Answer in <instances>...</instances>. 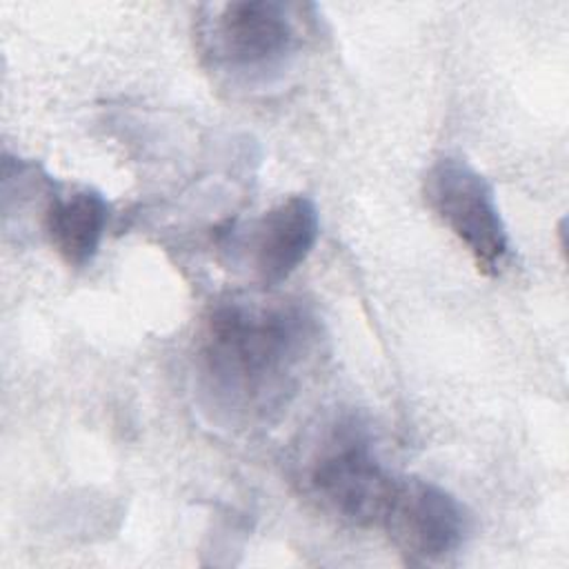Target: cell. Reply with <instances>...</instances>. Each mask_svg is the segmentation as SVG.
I'll use <instances>...</instances> for the list:
<instances>
[{
  "label": "cell",
  "instance_id": "cell-1",
  "mask_svg": "<svg viewBox=\"0 0 569 569\" xmlns=\"http://www.w3.org/2000/svg\"><path fill=\"white\" fill-rule=\"evenodd\" d=\"M320 322L300 300L233 293L211 305L196 340V387L224 425L273 420L313 371Z\"/></svg>",
  "mask_w": 569,
  "mask_h": 569
},
{
  "label": "cell",
  "instance_id": "cell-2",
  "mask_svg": "<svg viewBox=\"0 0 569 569\" xmlns=\"http://www.w3.org/2000/svg\"><path fill=\"white\" fill-rule=\"evenodd\" d=\"M396 480L356 416H338L318 427L298 460L302 493L325 516L349 527H380Z\"/></svg>",
  "mask_w": 569,
  "mask_h": 569
},
{
  "label": "cell",
  "instance_id": "cell-3",
  "mask_svg": "<svg viewBox=\"0 0 569 569\" xmlns=\"http://www.w3.org/2000/svg\"><path fill=\"white\" fill-rule=\"evenodd\" d=\"M298 7L276 0H240L213 7L202 20V53L211 69L238 87L276 82L296 60L302 31Z\"/></svg>",
  "mask_w": 569,
  "mask_h": 569
},
{
  "label": "cell",
  "instance_id": "cell-4",
  "mask_svg": "<svg viewBox=\"0 0 569 569\" xmlns=\"http://www.w3.org/2000/svg\"><path fill=\"white\" fill-rule=\"evenodd\" d=\"M422 193L433 216L467 249L480 273L496 278L511 260V240L496 189L460 156L438 158L425 173Z\"/></svg>",
  "mask_w": 569,
  "mask_h": 569
},
{
  "label": "cell",
  "instance_id": "cell-5",
  "mask_svg": "<svg viewBox=\"0 0 569 569\" xmlns=\"http://www.w3.org/2000/svg\"><path fill=\"white\" fill-rule=\"evenodd\" d=\"M380 529L411 565H436L465 547L471 513L440 485L398 476Z\"/></svg>",
  "mask_w": 569,
  "mask_h": 569
},
{
  "label": "cell",
  "instance_id": "cell-6",
  "mask_svg": "<svg viewBox=\"0 0 569 569\" xmlns=\"http://www.w3.org/2000/svg\"><path fill=\"white\" fill-rule=\"evenodd\" d=\"M318 233L316 202L296 193L267 209L249 227L231 229L229 251L262 289H269L284 282L309 258Z\"/></svg>",
  "mask_w": 569,
  "mask_h": 569
},
{
  "label": "cell",
  "instance_id": "cell-7",
  "mask_svg": "<svg viewBox=\"0 0 569 569\" xmlns=\"http://www.w3.org/2000/svg\"><path fill=\"white\" fill-rule=\"evenodd\" d=\"M109 213L107 198L91 187L76 189L67 196L53 193L42 211V229L60 260L73 269H82L100 251Z\"/></svg>",
  "mask_w": 569,
  "mask_h": 569
}]
</instances>
